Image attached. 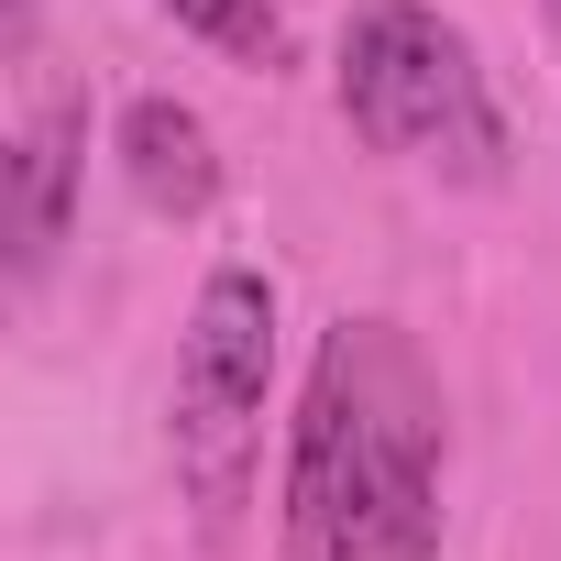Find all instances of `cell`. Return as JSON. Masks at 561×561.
<instances>
[{
	"instance_id": "1",
	"label": "cell",
	"mask_w": 561,
	"mask_h": 561,
	"mask_svg": "<svg viewBox=\"0 0 561 561\" xmlns=\"http://www.w3.org/2000/svg\"><path fill=\"white\" fill-rule=\"evenodd\" d=\"M440 375L397 320H331L287 430V561H440Z\"/></svg>"
},
{
	"instance_id": "2",
	"label": "cell",
	"mask_w": 561,
	"mask_h": 561,
	"mask_svg": "<svg viewBox=\"0 0 561 561\" xmlns=\"http://www.w3.org/2000/svg\"><path fill=\"white\" fill-rule=\"evenodd\" d=\"M331 89H342V122L440 176V187H506V111H495V78L473 56L462 23H440L430 0H364L342 23V56H331Z\"/></svg>"
},
{
	"instance_id": "3",
	"label": "cell",
	"mask_w": 561,
	"mask_h": 561,
	"mask_svg": "<svg viewBox=\"0 0 561 561\" xmlns=\"http://www.w3.org/2000/svg\"><path fill=\"white\" fill-rule=\"evenodd\" d=\"M264 386H275V275L264 264H209L187 331H176V397H165V451L198 517H242L253 451H264Z\"/></svg>"
},
{
	"instance_id": "4",
	"label": "cell",
	"mask_w": 561,
	"mask_h": 561,
	"mask_svg": "<svg viewBox=\"0 0 561 561\" xmlns=\"http://www.w3.org/2000/svg\"><path fill=\"white\" fill-rule=\"evenodd\" d=\"M78 165H89V111H78V100H45V111L12 133V165H0L12 287H45V264H56V242H67V209H78Z\"/></svg>"
},
{
	"instance_id": "5",
	"label": "cell",
	"mask_w": 561,
	"mask_h": 561,
	"mask_svg": "<svg viewBox=\"0 0 561 561\" xmlns=\"http://www.w3.org/2000/svg\"><path fill=\"white\" fill-rule=\"evenodd\" d=\"M111 154H122V187H133L154 220H198V209L220 198V144H209V122H198L187 100H165V89L122 100Z\"/></svg>"
},
{
	"instance_id": "6",
	"label": "cell",
	"mask_w": 561,
	"mask_h": 561,
	"mask_svg": "<svg viewBox=\"0 0 561 561\" xmlns=\"http://www.w3.org/2000/svg\"><path fill=\"white\" fill-rule=\"evenodd\" d=\"M165 12H176L198 45L242 56V67H275V56H287V23H275V0H165Z\"/></svg>"
},
{
	"instance_id": "7",
	"label": "cell",
	"mask_w": 561,
	"mask_h": 561,
	"mask_svg": "<svg viewBox=\"0 0 561 561\" xmlns=\"http://www.w3.org/2000/svg\"><path fill=\"white\" fill-rule=\"evenodd\" d=\"M539 12H550V45H561V0H539Z\"/></svg>"
}]
</instances>
